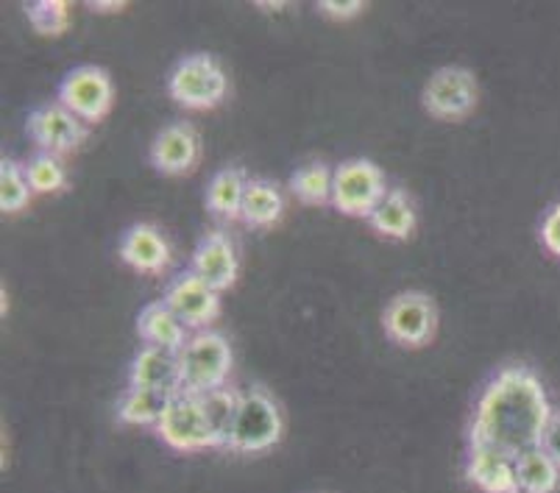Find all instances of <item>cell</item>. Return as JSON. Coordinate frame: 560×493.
I'll return each instance as SVG.
<instances>
[{
	"instance_id": "cell-16",
	"label": "cell",
	"mask_w": 560,
	"mask_h": 493,
	"mask_svg": "<svg viewBox=\"0 0 560 493\" xmlns=\"http://www.w3.org/2000/svg\"><path fill=\"white\" fill-rule=\"evenodd\" d=\"M129 388L156 390V394H182V365L179 352L142 345L129 365Z\"/></svg>"
},
{
	"instance_id": "cell-10",
	"label": "cell",
	"mask_w": 560,
	"mask_h": 493,
	"mask_svg": "<svg viewBox=\"0 0 560 493\" xmlns=\"http://www.w3.org/2000/svg\"><path fill=\"white\" fill-rule=\"evenodd\" d=\"M25 131L37 145V151L65 160L84 145L90 126L81 124L73 111L65 109L59 101H48V104L32 109V115L25 120Z\"/></svg>"
},
{
	"instance_id": "cell-29",
	"label": "cell",
	"mask_w": 560,
	"mask_h": 493,
	"mask_svg": "<svg viewBox=\"0 0 560 493\" xmlns=\"http://www.w3.org/2000/svg\"><path fill=\"white\" fill-rule=\"evenodd\" d=\"M538 237H541L544 248H547L552 257L560 259V201H555L541 218V226H538Z\"/></svg>"
},
{
	"instance_id": "cell-9",
	"label": "cell",
	"mask_w": 560,
	"mask_h": 493,
	"mask_svg": "<svg viewBox=\"0 0 560 493\" xmlns=\"http://www.w3.org/2000/svg\"><path fill=\"white\" fill-rule=\"evenodd\" d=\"M56 101L70 109L81 124L95 126L106 118L115 104V84L112 75L98 64H79L68 70L59 81Z\"/></svg>"
},
{
	"instance_id": "cell-23",
	"label": "cell",
	"mask_w": 560,
	"mask_h": 493,
	"mask_svg": "<svg viewBox=\"0 0 560 493\" xmlns=\"http://www.w3.org/2000/svg\"><path fill=\"white\" fill-rule=\"evenodd\" d=\"M518 491L522 493H558L560 466L538 446L516 457Z\"/></svg>"
},
{
	"instance_id": "cell-6",
	"label": "cell",
	"mask_w": 560,
	"mask_h": 493,
	"mask_svg": "<svg viewBox=\"0 0 560 493\" xmlns=\"http://www.w3.org/2000/svg\"><path fill=\"white\" fill-rule=\"evenodd\" d=\"M167 449L182 451V455H196V451L221 449L212 424L207 421L201 408V399L192 394H176L162 413L160 424L151 430Z\"/></svg>"
},
{
	"instance_id": "cell-11",
	"label": "cell",
	"mask_w": 560,
	"mask_h": 493,
	"mask_svg": "<svg viewBox=\"0 0 560 493\" xmlns=\"http://www.w3.org/2000/svg\"><path fill=\"white\" fill-rule=\"evenodd\" d=\"M162 302L173 309V315L185 324L190 332L210 329L221 315V293L212 290L201 277L187 268L167 282Z\"/></svg>"
},
{
	"instance_id": "cell-17",
	"label": "cell",
	"mask_w": 560,
	"mask_h": 493,
	"mask_svg": "<svg viewBox=\"0 0 560 493\" xmlns=\"http://www.w3.org/2000/svg\"><path fill=\"white\" fill-rule=\"evenodd\" d=\"M371 228L376 235L385 237L390 243H405L416 235V226H419V212H416V201L407 190L401 187H390L385 192V198L380 201L374 212L369 218Z\"/></svg>"
},
{
	"instance_id": "cell-14",
	"label": "cell",
	"mask_w": 560,
	"mask_h": 493,
	"mask_svg": "<svg viewBox=\"0 0 560 493\" xmlns=\"http://www.w3.org/2000/svg\"><path fill=\"white\" fill-rule=\"evenodd\" d=\"M463 480L480 493H522L518 491L516 457L482 444H466Z\"/></svg>"
},
{
	"instance_id": "cell-30",
	"label": "cell",
	"mask_w": 560,
	"mask_h": 493,
	"mask_svg": "<svg viewBox=\"0 0 560 493\" xmlns=\"http://www.w3.org/2000/svg\"><path fill=\"white\" fill-rule=\"evenodd\" d=\"M541 449L560 466V408L552 410V419H549L547 430H544Z\"/></svg>"
},
{
	"instance_id": "cell-20",
	"label": "cell",
	"mask_w": 560,
	"mask_h": 493,
	"mask_svg": "<svg viewBox=\"0 0 560 493\" xmlns=\"http://www.w3.org/2000/svg\"><path fill=\"white\" fill-rule=\"evenodd\" d=\"M284 215V196L273 181L252 179L243 201L241 221L248 228H271L282 221Z\"/></svg>"
},
{
	"instance_id": "cell-19",
	"label": "cell",
	"mask_w": 560,
	"mask_h": 493,
	"mask_svg": "<svg viewBox=\"0 0 560 493\" xmlns=\"http://www.w3.org/2000/svg\"><path fill=\"white\" fill-rule=\"evenodd\" d=\"M137 334L142 338V345H160V349L182 352L192 332L160 298V302H149L140 309V315H137Z\"/></svg>"
},
{
	"instance_id": "cell-31",
	"label": "cell",
	"mask_w": 560,
	"mask_h": 493,
	"mask_svg": "<svg viewBox=\"0 0 560 493\" xmlns=\"http://www.w3.org/2000/svg\"><path fill=\"white\" fill-rule=\"evenodd\" d=\"M126 3H115V0H93L90 3V12L95 14H117V12H124Z\"/></svg>"
},
{
	"instance_id": "cell-7",
	"label": "cell",
	"mask_w": 560,
	"mask_h": 493,
	"mask_svg": "<svg viewBox=\"0 0 560 493\" xmlns=\"http://www.w3.org/2000/svg\"><path fill=\"white\" fill-rule=\"evenodd\" d=\"M480 104V84L475 73L460 64H446L430 75L421 93V106L430 118L460 124Z\"/></svg>"
},
{
	"instance_id": "cell-2",
	"label": "cell",
	"mask_w": 560,
	"mask_h": 493,
	"mask_svg": "<svg viewBox=\"0 0 560 493\" xmlns=\"http://www.w3.org/2000/svg\"><path fill=\"white\" fill-rule=\"evenodd\" d=\"M284 438V410L265 385H248L241 390V404L229 432L226 449L237 457H259L277 449Z\"/></svg>"
},
{
	"instance_id": "cell-21",
	"label": "cell",
	"mask_w": 560,
	"mask_h": 493,
	"mask_svg": "<svg viewBox=\"0 0 560 493\" xmlns=\"http://www.w3.org/2000/svg\"><path fill=\"white\" fill-rule=\"evenodd\" d=\"M171 399L173 396L167 394L129 388V385H126V390L120 394V399H117L115 415L117 421L126 426H149V430H154V426L160 424L162 413L167 410V404H171Z\"/></svg>"
},
{
	"instance_id": "cell-4",
	"label": "cell",
	"mask_w": 560,
	"mask_h": 493,
	"mask_svg": "<svg viewBox=\"0 0 560 493\" xmlns=\"http://www.w3.org/2000/svg\"><path fill=\"white\" fill-rule=\"evenodd\" d=\"M182 394L203 396L210 390L226 388L234 368V354L229 340L215 329L192 332L179 352Z\"/></svg>"
},
{
	"instance_id": "cell-28",
	"label": "cell",
	"mask_w": 560,
	"mask_h": 493,
	"mask_svg": "<svg viewBox=\"0 0 560 493\" xmlns=\"http://www.w3.org/2000/svg\"><path fill=\"white\" fill-rule=\"evenodd\" d=\"M315 12L324 20H332V23H349L365 12V3L363 0H318Z\"/></svg>"
},
{
	"instance_id": "cell-25",
	"label": "cell",
	"mask_w": 560,
	"mask_h": 493,
	"mask_svg": "<svg viewBox=\"0 0 560 493\" xmlns=\"http://www.w3.org/2000/svg\"><path fill=\"white\" fill-rule=\"evenodd\" d=\"M201 399V408L207 421L212 424L218 435V444H221V451L226 449V441H229V432H232L234 424V415H237V404H241V390L237 388H218L210 390V394L198 396Z\"/></svg>"
},
{
	"instance_id": "cell-26",
	"label": "cell",
	"mask_w": 560,
	"mask_h": 493,
	"mask_svg": "<svg viewBox=\"0 0 560 493\" xmlns=\"http://www.w3.org/2000/svg\"><path fill=\"white\" fill-rule=\"evenodd\" d=\"M25 176H28L34 196H54V192H62L68 187L65 160L45 154V151H37V154H32V160L25 162Z\"/></svg>"
},
{
	"instance_id": "cell-5",
	"label": "cell",
	"mask_w": 560,
	"mask_h": 493,
	"mask_svg": "<svg viewBox=\"0 0 560 493\" xmlns=\"http://www.w3.org/2000/svg\"><path fill=\"white\" fill-rule=\"evenodd\" d=\"M382 329L401 349H424L435 340L438 304L421 290L396 293L382 309Z\"/></svg>"
},
{
	"instance_id": "cell-3",
	"label": "cell",
	"mask_w": 560,
	"mask_h": 493,
	"mask_svg": "<svg viewBox=\"0 0 560 493\" xmlns=\"http://www.w3.org/2000/svg\"><path fill=\"white\" fill-rule=\"evenodd\" d=\"M167 93L182 109L210 111L226 101L229 75L212 54H187L167 73Z\"/></svg>"
},
{
	"instance_id": "cell-1",
	"label": "cell",
	"mask_w": 560,
	"mask_h": 493,
	"mask_svg": "<svg viewBox=\"0 0 560 493\" xmlns=\"http://www.w3.org/2000/svg\"><path fill=\"white\" fill-rule=\"evenodd\" d=\"M552 410L549 390L536 368L522 363L502 365L477 396L466 444L491 446L513 457L538 449Z\"/></svg>"
},
{
	"instance_id": "cell-27",
	"label": "cell",
	"mask_w": 560,
	"mask_h": 493,
	"mask_svg": "<svg viewBox=\"0 0 560 493\" xmlns=\"http://www.w3.org/2000/svg\"><path fill=\"white\" fill-rule=\"evenodd\" d=\"M25 17L32 20L34 32L43 37H59L68 32L70 7L65 0H34L25 3Z\"/></svg>"
},
{
	"instance_id": "cell-15",
	"label": "cell",
	"mask_w": 560,
	"mask_h": 493,
	"mask_svg": "<svg viewBox=\"0 0 560 493\" xmlns=\"http://www.w3.org/2000/svg\"><path fill=\"white\" fill-rule=\"evenodd\" d=\"M117 257L126 268L145 277H160L171 268V240L162 235L154 223H131L117 243Z\"/></svg>"
},
{
	"instance_id": "cell-24",
	"label": "cell",
	"mask_w": 560,
	"mask_h": 493,
	"mask_svg": "<svg viewBox=\"0 0 560 493\" xmlns=\"http://www.w3.org/2000/svg\"><path fill=\"white\" fill-rule=\"evenodd\" d=\"M34 190L28 185L23 162L3 156L0 160V212L3 215H18L25 207L32 204Z\"/></svg>"
},
{
	"instance_id": "cell-13",
	"label": "cell",
	"mask_w": 560,
	"mask_h": 493,
	"mask_svg": "<svg viewBox=\"0 0 560 493\" xmlns=\"http://www.w3.org/2000/svg\"><path fill=\"white\" fill-rule=\"evenodd\" d=\"M190 271L218 293H226L234 287V282L241 277V257H237L234 237L226 228H210L207 235H201L190 257Z\"/></svg>"
},
{
	"instance_id": "cell-12",
	"label": "cell",
	"mask_w": 560,
	"mask_h": 493,
	"mask_svg": "<svg viewBox=\"0 0 560 493\" xmlns=\"http://www.w3.org/2000/svg\"><path fill=\"white\" fill-rule=\"evenodd\" d=\"M149 162L167 179L190 176L201 162V134L190 120H173L156 131L149 149Z\"/></svg>"
},
{
	"instance_id": "cell-8",
	"label": "cell",
	"mask_w": 560,
	"mask_h": 493,
	"mask_svg": "<svg viewBox=\"0 0 560 493\" xmlns=\"http://www.w3.org/2000/svg\"><path fill=\"white\" fill-rule=\"evenodd\" d=\"M388 179L376 162L371 160H346L335 167L332 207L340 215L365 218L380 207V201L388 192Z\"/></svg>"
},
{
	"instance_id": "cell-22",
	"label": "cell",
	"mask_w": 560,
	"mask_h": 493,
	"mask_svg": "<svg viewBox=\"0 0 560 493\" xmlns=\"http://www.w3.org/2000/svg\"><path fill=\"white\" fill-rule=\"evenodd\" d=\"M332 187H335V167L327 162L310 160L299 165L290 176V192L307 207H327L332 204Z\"/></svg>"
},
{
	"instance_id": "cell-32",
	"label": "cell",
	"mask_w": 560,
	"mask_h": 493,
	"mask_svg": "<svg viewBox=\"0 0 560 493\" xmlns=\"http://www.w3.org/2000/svg\"><path fill=\"white\" fill-rule=\"evenodd\" d=\"M257 9H262V12H282V9H288V3L284 0H277V3H271V0H257Z\"/></svg>"
},
{
	"instance_id": "cell-18",
	"label": "cell",
	"mask_w": 560,
	"mask_h": 493,
	"mask_svg": "<svg viewBox=\"0 0 560 493\" xmlns=\"http://www.w3.org/2000/svg\"><path fill=\"white\" fill-rule=\"evenodd\" d=\"M248 181L252 179L241 165H226L212 173L210 185H207V212L221 223L241 221Z\"/></svg>"
}]
</instances>
